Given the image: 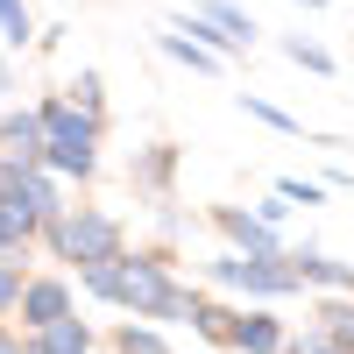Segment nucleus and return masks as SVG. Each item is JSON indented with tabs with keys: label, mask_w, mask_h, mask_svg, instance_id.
Returning a JSON list of instances; mask_svg holds the SVG:
<instances>
[{
	"label": "nucleus",
	"mask_w": 354,
	"mask_h": 354,
	"mask_svg": "<svg viewBox=\"0 0 354 354\" xmlns=\"http://www.w3.org/2000/svg\"><path fill=\"white\" fill-rule=\"evenodd\" d=\"M227 347H241V354H277V347H283V326H277L270 312H234Z\"/></svg>",
	"instance_id": "5"
},
{
	"label": "nucleus",
	"mask_w": 354,
	"mask_h": 354,
	"mask_svg": "<svg viewBox=\"0 0 354 354\" xmlns=\"http://www.w3.org/2000/svg\"><path fill=\"white\" fill-rule=\"evenodd\" d=\"M0 354H36V347H0Z\"/></svg>",
	"instance_id": "21"
},
{
	"label": "nucleus",
	"mask_w": 354,
	"mask_h": 354,
	"mask_svg": "<svg viewBox=\"0 0 354 354\" xmlns=\"http://www.w3.org/2000/svg\"><path fill=\"white\" fill-rule=\"evenodd\" d=\"M36 354H93V333H85L78 319H64V326H50V333H43Z\"/></svg>",
	"instance_id": "10"
},
{
	"label": "nucleus",
	"mask_w": 354,
	"mask_h": 354,
	"mask_svg": "<svg viewBox=\"0 0 354 354\" xmlns=\"http://www.w3.org/2000/svg\"><path fill=\"white\" fill-rule=\"evenodd\" d=\"M277 198H283V205H319L326 192H319L312 177H283V185H277Z\"/></svg>",
	"instance_id": "17"
},
{
	"label": "nucleus",
	"mask_w": 354,
	"mask_h": 354,
	"mask_svg": "<svg viewBox=\"0 0 354 354\" xmlns=\"http://www.w3.org/2000/svg\"><path fill=\"white\" fill-rule=\"evenodd\" d=\"M163 50L177 57V64H192V71H220V57H213V50H198L192 36H163Z\"/></svg>",
	"instance_id": "12"
},
{
	"label": "nucleus",
	"mask_w": 354,
	"mask_h": 354,
	"mask_svg": "<svg viewBox=\"0 0 354 354\" xmlns=\"http://www.w3.org/2000/svg\"><path fill=\"white\" fill-rule=\"evenodd\" d=\"M198 21H213V28H220V36H227L234 50H241V43H255V21H248L241 8H234V0H205V8H198Z\"/></svg>",
	"instance_id": "9"
},
{
	"label": "nucleus",
	"mask_w": 354,
	"mask_h": 354,
	"mask_svg": "<svg viewBox=\"0 0 354 354\" xmlns=\"http://www.w3.org/2000/svg\"><path fill=\"white\" fill-rule=\"evenodd\" d=\"M57 248H64L71 262H85V270H100V262H121V227H113L106 213H78L57 227Z\"/></svg>",
	"instance_id": "3"
},
{
	"label": "nucleus",
	"mask_w": 354,
	"mask_h": 354,
	"mask_svg": "<svg viewBox=\"0 0 354 354\" xmlns=\"http://www.w3.org/2000/svg\"><path fill=\"white\" fill-rule=\"evenodd\" d=\"M21 312H28V326H64V312H71V290L64 283H28L21 290Z\"/></svg>",
	"instance_id": "7"
},
{
	"label": "nucleus",
	"mask_w": 354,
	"mask_h": 354,
	"mask_svg": "<svg viewBox=\"0 0 354 354\" xmlns=\"http://www.w3.org/2000/svg\"><path fill=\"white\" fill-rule=\"evenodd\" d=\"M298 8H326V0H298Z\"/></svg>",
	"instance_id": "22"
},
{
	"label": "nucleus",
	"mask_w": 354,
	"mask_h": 354,
	"mask_svg": "<svg viewBox=\"0 0 354 354\" xmlns=\"http://www.w3.org/2000/svg\"><path fill=\"white\" fill-rule=\"evenodd\" d=\"M213 220H220V234L234 241V255H277V234L262 227L255 213H234V205H220Z\"/></svg>",
	"instance_id": "4"
},
{
	"label": "nucleus",
	"mask_w": 354,
	"mask_h": 354,
	"mask_svg": "<svg viewBox=\"0 0 354 354\" xmlns=\"http://www.w3.org/2000/svg\"><path fill=\"white\" fill-rule=\"evenodd\" d=\"M71 93H78V106H85V113H93V106H100V71H85V78L71 85Z\"/></svg>",
	"instance_id": "19"
},
{
	"label": "nucleus",
	"mask_w": 354,
	"mask_h": 354,
	"mask_svg": "<svg viewBox=\"0 0 354 354\" xmlns=\"http://www.w3.org/2000/svg\"><path fill=\"white\" fill-rule=\"evenodd\" d=\"M0 149L21 156V163H36L43 156V121L36 113H8V121H0Z\"/></svg>",
	"instance_id": "8"
},
{
	"label": "nucleus",
	"mask_w": 354,
	"mask_h": 354,
	"mask_svg": "<svg viewBox=\"0 0 354 354\" xmlns=\"http://www.w3.org/2000/svg\"><path fill=\"white\" fill-rule=\"evenodd\" d=\"M121 347H128V354H163V333H149V326H121Z\"/></svg>",
	"instance_id": "18"
},
{
	"label": "nucleus",
	"mask_w": 354,
	"mask_h": 354,
	"mask_svg": "<svg viewBox=\"0 0 354 354\" xmlns=\"http://www.w3.org/2000/svg\"><path fill=\"white\" fill-rule=\"evenodd\" d=\"M170 170H177V156H170V149H149V156L135 163V185H149V192H163V185H170Z\"/></svg>",
	"instance_id": "11"
},
{
	"label": "nucleus",
	"mask_w": 354,
	"mask_h": 354,
	"mask_svg": "<svg viewBox=\"0 0 354 354\" xmlns=\"http://www.w3.org/2000/svg\"><path fill=\"white\" fill-rule=\"evenodd\" d=\"M290 270H298V283H326V290H354V262H333L319 248H298L290 255Z\"/></svg>",
	"instance_id": "6"
},
{
	"label": "nucleus",
	"mask_w": 354,
	"mask_h": 354,
	"mask_svg": "<svg viewBox=\"0 0 354 354\" xmlns=\"http://www.w3.org/2000/svg\"><path fill=\"white\" fill-rule=\"evenodd\" d=\"M319 326H326L340 347H354V305H326V312H319Z\"/></svg>",
	"instance_id": "14"
},
{
	"label": "nucleus",
	"mask_w": 354,
	"mask_h": 354,
	"mask_svg": "<svg viewBox=\"0 0 354 354\" xmlns=\"http://www.w3.org/2000/svg\"><path fill=\"white\" fill-rule=\"evenodd\" d=\"M15 298H21V277L8 270V262H0V305H15Z\"/></svg>",
	"instance_id": "20"
},
{
	"label": "nucleus",
	"mask_w": 354,
	"mask_h": 354,
	"mask_svg": "<svg viewBox=\"0 0 354 354\" xmlns=\"http://www.w3.org/2000/svg\"><path fill=\"white\" fill-rule=\"evenodd\" d=\"M0 28H8V43H15V50L28 43V8H21V0H0Z\"/></svg>",
	"instance_id": "16"
},
{
	"label": "nucleus",
	"mask_w": 354,
	"mask_h": 354,
	"mask_svg": "<svg viewBox=\"0 0 354 354\" xmlns=\"http://www.w3.org/2000/svg\"><path fill=\"white\" fill-rule=\"evenodd\" d=\"M283 57H290V64H305V71H319V78L333 71V57L319 50V43H305V36H290V43H283Z\"/></svg>",
	"instance_id": "13"
},
{
	"label": "nucleus",
	"mask_w": 354,
	"mask_h": 354,
	"mask_svg": "<svg viewBox=\"0 0 354 354\" xmlns=\"http://www.w3.org/2000/svg\"><path fill=\"white\" fill-rule=\"evenodd\" d=\"M213 283L248 290V298H290V290H298V270H290V255H220Z\"/></svg>",
	"instance_id": "2"
},
{
	"label": "nucleus",
	"mask_w": 354,
	"mask_h": 354,
	"mask_svg": "<svg viewBox=\"0 0 354 354\" xmlns=\"http://www.w3.org/2000/svg\"><path fill=\"white\" fill-rule=\"evenodd\" d=\"M43 156L57 163V170H93V142H100V128H93V113H78V106H64V100H50L43 113Z\"/></svg>",
	"instance_id": "1"
},
{
	"label": "nucleus",
	"mask_w": 354,
	"mask_h": 354,
	"mask_svg": "<svg viewBox=\"0 0 354 354\" xmlns=\"http://www.w3.org/2000/svg\"><path fill=\"white\" fill-rule=\"evenodd\" d=\"M241 106L255 113V121H270V128H283V135H298V121H290L283 106H270V100H255V93H241Z\"/></svg>",
	"instance_id": "15"
}]
</instances>
